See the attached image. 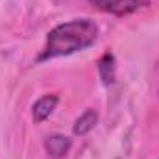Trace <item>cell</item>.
<instances>
[{
  "label": "cell",
  "instance_id": "obj_1",
  "mask_svg": "<svg viewBox=\"0 0 159 159\" xmlns=\"http://www.w3.org/2000/svg\"><path fill=\"white\" fill-rule=\"evenodd\" d=\"M98 39V24L91 19H72L69 22L57 24L50 30L46 44L39 54L37 61H48L56 57L72 56L94 44Z\"/></svg>",
  "mask_w": 159,
  "mask_h": 159
},
{
  "label": "cell",
  "instance_id": "obj_2",
  "mask_svg": "<svg viewBox=\"0 0 159 159\" xmlns=\"http://www.w3.org/2000/svg\"><path fill=\"white\" fill-rule=\"evenodd\" d=\"M91 2L104 13H111L115 17H126L148 6L150 0H91Z\"/></svg>",
  "mask_w": 159,
  "mask_h": 159
},
{
  "label": "cell",
  "instance_id": "obj_3",
  "mask_svg": "<svg viewBox=\"0 0 159 159\" xmlns=\"http://www.w3.org/2000/svg\"><path fill=\"white\" fill-rule=\"evenodd\" d=\"M70 146H72V141L67 135H61V133H54V135H48L44 139V150H46V154L56 159L65 157L69 154Z\"/></svg>",
  "mask_w": 159,
  "mask_h": 159
},
{
  "label": "cell",
  "instance_id": "obj_4",
  "mask_svg": "<svg viewBox=\"0 0 159 159\" xmlns=\"http://www.w3.org/2000/svg\"><path fill=\"white\" fill-rule=\"evenodd\" d=\"M57 102H59L57 94H44V96H41L39 100L34 104V107H32V117H34V120L35 122H44V120L54 113Z\"/></svg>",
  "mask_w": 159,
  "mask_h": 159
},
{
  "label": "cell",
  "instance_id": "obj_5",
  "mask_svg": "<svg viewBox=\"0 0 159 159\" xmlns=\"http://www.w3.org/2000/svg\"><path fill=\"white\" fill-rule=\"evenodd\" d=\"M98 74H100V78H102V81L106 85L115 83V78H117V61H115V56L111 52H106L98 59Z\"/></svg>",
  "mask_w": 159,
  "mask_h": 159
},
{
  "label": "cell",
  "instance_id": "obj_6",
  "mask_svg": "<svg viewBox=\"0 0 159 159\" xmlns=\"http://www.w3.org/2000/svg\"><path fill=\"white\" fill-rule=\"evenodd\" d=\"M96 122H98V111H96V109H85L78 119H76L74 126H72V131H74V135L83 137V135H87L91 129H94Z\"/></svg>",
  "mask_w": 159,
  "mask_h": 159
},
{
  "label": "cell",
  "instance_id": "obj_7",
  "mask_svg": "<svg viewBox=\"0 0 159 159\" xmlns=\"http://www.w3.org/2000/svg\"><path fill=\"white\" fill-rule=\"evenodd\" d=\"M157 94H159V91H157Z\"/></svg>",
  "mask_w": 159,
  "mask_h": 159
}]
</instances>
